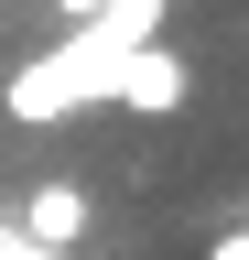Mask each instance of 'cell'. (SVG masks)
<instances>
[{
  "label": "cell",
  "instance_id": "1",
  "mask_svg": "<svg viewBox=\"0 0 249 260\" xmlns=\"http://www.w3.org/2000/svg\"><path fill=\"white\" fill-rule=\"evenodd\" d=\"M141 44H163V0H109V11L65 22V44H54V54L0 65V98H11V119H22V130H54V119H76L87 98H109V87H119V65H130Z\"/></svg>",
  "mask_w": 249,
  "mask_h": 260
},
{
  "label": "cell",
  "instance_id": "2",
  "mask_svg": "<svg viewBox=\"0 0 249 260\" xmlns=\"http://www.w3.org/2000/svg\"><path fill=\"white\" fill-rule=\"evenodd\" d=\"M109 98H119V109H141V119H173V109H184V54H173V44H141L130 65H119Z\"/></svg>",
  "mask_w": 249,
  "mask_h": 260
},
{
  "label": "cell",
  "instance_id": "3",
  "mask_svg": "<svg viewBox=\"0 0 249 260\" xmlns=\"http://www.w3.org/2000/svg\"><path fill=\"white\" fill-rule=\"evenodd\" d=\"M11 239H22V249H44V260H54V249H76V239H87V184H33V206H22Z\"/></svg>",
  "mask_w": 249,
  "mask_h": 260
},
{
  "label": "cell",
  "instance_id": "4",
  "mask_svg": "<svg viewBox=\"0 0 249 260\" xmlns=\"http://www.w3.org/2000/svg\"><path fill=\"white\" fill-rule=\"evenodd\" d=\"M206 260H249V228H228V239H206Z\"/></svg>",
  "mask_w": 249,
  "mask_h": 260
},
{
  "label": "cell",
  "instance_id": "5",
  "mask_svg": "<svg viewBox=\"0 0 249 260\" xmlns=\"http://www.w3.org/2000/svg\"><path fill=\"white\" fill-rule=\"evenodd\" d=\"M54 11H65V22H87V11H109V0H54Z\"/></svg>",
  "mask_w": 249,
  "mask_h": 260
},
{
  "label": "cell",
  "instance_id": "6",
  "mask_svg": "<svg viewBox=\"0 0 249 260\" xmlns=\"http://www.w3.org/2000/svg\"><path fill=\"white\" fill-rule=\"evenodd\" d=\"M0 260H44V249H22V239H11V228H0Z\"/></svg>",
  "mask_w": 249,
  "mask_h": 260
}]
</instances>
